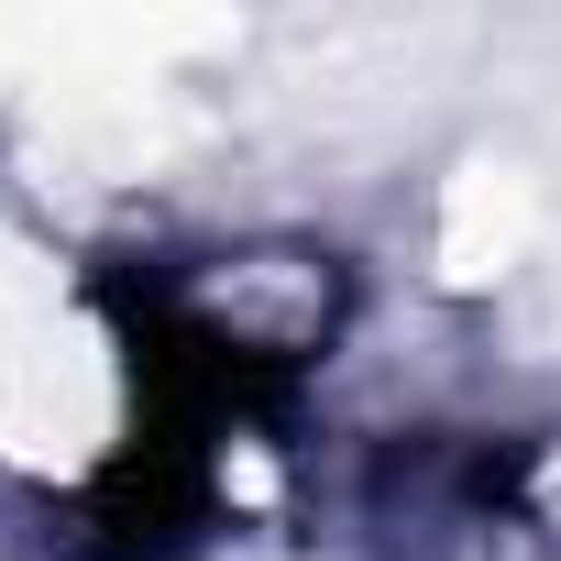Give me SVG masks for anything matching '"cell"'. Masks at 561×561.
<instances>
[{"label":"cell","instance_id":"6da1fadb","mask_svg":"<svg viewBox=\"0 0 561 561\" xmlns=\"http://www.w3.org/2000/svg\"><path fill=\"white\" fill-rule=\"evenodd\" d=\"M144 342L78 287H0V473L23 495H89L133 462Z\"/></svg>","mask_w":561,"mask_h":561}]
</instances>
